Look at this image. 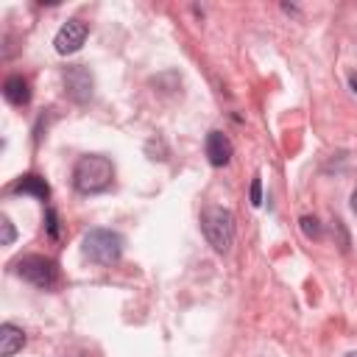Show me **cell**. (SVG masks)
I'll use <instances>...</instances> for the list:
<instances>
[{"instance_id": "obj_14", "label": "cell", "mask_w": 357, "mask_h": 357, "mask_svg": "<svg viewBox=\"0 0 357 357\" xmlns=\"http://www.w3.org/2000/svg\"><path fill=\"white\" fill-rule=\"evenodd\" d=\"M251 204H254V206L262 204V176H259V173L251 178Z\"/></svg>"}, {"instance_id": "obj_1", "label": "cell", "mask_w": 357, "mask_h": 357, "mask_svg": "<svg viewBox=\"0 0 357 357\" xmlns=\"http://www.w3.org/2000/svg\"><path fill=\"white\" fill-rule=\"evenodd\" d=\"M114 181V165L109 156H100V153H86L75 162L73 167V184L78 192L84 195H95V192H103L109 190Z\"/></svg>"}, {"instance_id": "obj_7", "label": "cell", "mask_w": 357, "mask_h": 357, "mask_svg": "<svg viewBox=\"0 0 357 357\" xmlns=\"http://www.w3.org/2000/svg\"><path fill=\"white\" fill-rule=\"evenodd\" d=\"M234 148H231V139L223 134V131H209L206 134V159L212 167H223L229 165Z\"/></svg>"}, {"instance_id": "obj_13", "label": "cell", "mask_w": 357, "mask_h": 357, "mask_svg": "<svg viewBox=\"0 0 357 357\" xmlns=\"http://www.w3.org/2000/svg\"><path fill=\"white\" fill-rule=\"evenodd\" d=\"M0 229H3L0 243H3V245H11V243H14V237H17V231H14V226H11V220H8L6 215L0 218Z\"/></svg>"}, {"instance_id": "obj_3", "label": "cell", "mask_w": 357, "mask_h": 357, "mask_svg": "<svg viewBox=\"0 0 357 357\" xmlns=\"http://www.w3.org/2000/svg\"><path fill=\"white\" fill-rule=\"evenodd\" d=\"M201 229H204V237L206 243L218 251V254H226L234 243V215L223 206H209L204 209L201 215Z\"/></svg>"}, {"instance_id": "obj_12", "label": "cell", "mask_w": 357, "mask_h": 357, "mask_svg": "<svg viewBox=\"0 0 357 357\" xmlns=\"http://www.w3.org/2000/svg\"><path fill=\"white\" fill-rule=\"evenodd\" d=\"M45 226H47L50 240H59V215H56V209H47L45 212Z\"/></svg>"}, {"instance_id": "obj_11", "label": "cell", "mask_w": 357, "mask_h": 357, "mask_svg": "<svg viewBox=\"0 0 357 357\" xmlns=\"http://www.w3.org/2000/svg\"><path fill=\"white\" fill-rule=\"evenodd\" d=\"M298 223H301V231H304L310 240H318V237H321V223H318V218H312V215H304Z\"/></svg>"}, {"instance_id": "obj_10", "label": "cell", "mask_w": 357, "mask_h": 357, "mask_svg": "<svg viewBox=\"0 0 357 357\" xmlns=\"http://www.w3.org/2000/svg\"><path fill=\"white\" fill-rule=\"evenodd\" d=\"M25 346V332L14 324H3L0 326V354L3 357H14L20 349Z\"/></svg>"}, {"instance_id": "obj_17", "label": "cell", "mask_w": 357, "mask_h": 357, "mask_svg": "<svg viewBox=\"0 0 357 357\" xmlns=\"http://www.w3.org/2000/svg\"><path fill=\"white\" fill-rule=\"evenodd\" d=\"M343 357H357V351H349V354H343Z\"/></svg>"}, {"instance_id": "obj_5", "label": "cell", "mask_w": 357, "mask_h": 357, "mask_svg": "<svg viewBox=\"0 0 357 357\" xmlns=\"http://www.w3.org/2000/svg\"><path fill=\"white\" fill-rule=\"evenodd\" d=\"M86 33H89L86 22H81V20H67V22L59 28L56 39H53V47H56V53H61V56H70V53L81 50V45L86 42Z\"/></svg>"}, {"instance_id": "obj_9", "label": "cell", "mask_w": 357, "mask_h": 357, "mask_svg": "<svg viewBox=\"0 0 357 357\" xmlns=\"http://www.w3.org/2000/svg\"><path fill=\"white\" fill-rule=\"evenodd\" d=\"M3 95H6L8 103H14V106H25V103L31 100V84H28V78H22V75H11V78H6V84H3Z\"/></svg>"}, {"instance_id": "obj_16", "label": "cell", "mask_w": 357, "mask_h": 357, "mask_svg": "<svg viewBox=\"0 0 357 357\" xmlns=\"http://www.w3.org/2000/svg\"><path fill=\"white\" fill-rule=\"evenodd\" d=\"M351 209H354V215H357V190L351 192Z\"/></svg>"}, {"instance_id": "obj_15", "label": "cell", "mask_w": 357, "mask_h": 357, "mask_svg": "<svg viewBox=\"0 0 357 357\" xmlns=\"http://www.w3.org/2000/svg\"><path fill=\"white\" fill-rule=\"evenodd\" d=\"M349 84H351V89L357 92V73H351V78H349Z\"/></svg>"}, {"instance_id": "obj_2", "label": "cell", "mask_w": 357, "mask_h": 357, "mask_svg": "<svg viewBox=\"0 0 357 357\" xmlns=\"http://www.w3.org/2000/svg\"><path fill=\"white\" fill-rule=\"evenodd\" d=\"M81 254L95 265H114L123 257V234L112 229H89L81 240Z\"/></svg>"}, {"instance_id": "obj_4", "label": "cell", "mask_w": 357, "mask_h": 357, "mask_svg": "<svg viewBox=\"0 0 357 357\" xmlns=\"http://www.w3.org/2000/svg\"><path fill=\"white\" fill-rule=\"evenodd\" d=\"M14 271H17L28 284H33V287H39V290H53L56 282H59V268H56V262L47 259V257H39V254H28V257L17 259V262H14Z\"/></svg>"}, {"instance_id": "obj_6", "label": "cell", "mask_w": 357, "mask_h": 357, "mask_svg": "<svg viewBox=\"0 0 357 357\" xmlns=\"http://www.w3.org/2000/svg\"><path fill=\"white\" fill-rule=\"evenodd\" d=\"M64 89L75 103H86L92 98V75L84 64H73L64 70Z\"/></svg>"}, {"instance_id": "obj_8", "label": "cell", "mask_w": 357, "mask_h": 357, "mask_svg": "<svg viewBox=\"0 0 357 357\" xmlns=\"http://www.w3.org/2000/svg\"><path fill=\"white\" fill-rule=\"evenodd\" d=\"M11 192L36 195L39 201H47V198H50V187H47V181H45L42 176H36V173H25V176H20V181H14V187H11Z\"/></svg>"}]
</instances>
